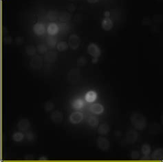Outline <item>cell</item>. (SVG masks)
Wrapping results in <instances>:
<instances>
[{"label": "cell", "mask_w": 163, "mask_h": 162, "mask_svg": "<svg viewBox=\"0 0 163 162\" xmlns=\"http://www.w3.org/2000/svg\"><path fill=\"white\" fill-rule=\"evenodd\" d=\"M151 159V157H149V155H144L143 157H141V160L143 161H149Z\"/></svg>", "instance_id": "36"}, {"label": "cell", "mask_w": 163, "mask_h": 162, "mask_svg": "<svg viewBox=\"0 0 163 162\" xmlns=\"http://www.w3.org/2000/svg\"><path fill=\"white\" fill-rule=\"evenodd\" d=\"M13 140L15 142H19L23 140V139L24 138V135L22 132H21V131L19 132H16L15 133H13L12 136Z\"/></svg>", "instance_id": "23"}, {"label": "cell", "mask_w": 163, "mask_h": 162, "mask_svg": "<svg viewBox=\"0 0 163 162\" xmlns=\"http://www.w3.org/2000/svg\"><path fill=\"white\" fill-rule=\"evenodd\" d=\"M59 13L57 11H53V10H50L49 12L48 13L47 17L48 19H49L50 21H54L59 18Z\"/></svg>", "instance_id": "19"}, {"label": "cell", "mask_w": 163, "mask_h": 162, "mask_svg": "<svg viewBox=\"0 0 163 162\" xmlns=\"http://www.w3.org/2000/svg\"><path fill=\"white\" fill-rule=\"evenodd\" d=\"M130 122L133 127L138 130H143L147 127V120L145 117L140 113H134L130 117Z\"/></svg>", "instance_id": "1"}, {"label": "cell", "mask_w": 163, "mask_h": 162, "mask_svg": "<svg viewBox=\"0 0 163 162\" xmlns=\"http://www.w3.org/2000/svg\"><path fill=\"white\" fill-rule=\"evenodd\" d=\"M75 9H76L75 6L73 4H70L68 5V6H67V10L70 11H71V12H74Z\"/></svg>", "instance_id": "35"}, {"label": "cell", "mask_w": 163, "mask_h": 162, "mask_svg": "<svg viewBox=\"0 0 163 162\" xmlns=\"http://www.w3.org/2000/svg\"><path fill=\"white\" fill-rule=\"evenodd\" d=\"M69 47V45L67 42H60L57 44V50H59V52H63L65 51V50H67V48Z\"/></svg>", "instance_id": "24"}, {"label": "cell", "mask_w": 163, "mask_h": 162, "mask_svg": "<svg viewBox=\"0 0 163 162\" xmlns=\"http://www.w3.org/2000/svg\"><path fill=\"white\" fill-rule=\"evenodd\" d=\"M141 151L144 155H149L151 153V146L148 144H143L141 147Z\"/></svg>", "instance_id": "26"}, {"label": "cell", "mask_w": 163, "mask_h": 162, "mask_svg": "<svg viewBox=\"0 0 163 162\" xmlns=\"http://www.w3.org/2000/svg\"><path fill=\"white\" fill-rule=\"evenodd\" d=\"M50 119L54 124H61L63 120V114L59 110H54L50 115Z\"/></svg>", "instance_id": "9"}, {"label": "cell", "mask_w": 163, "mask_h": 162, "mask_svg": "<svg viewBox=\"0 0 163 162\" xmlns=\"http://www.w3.org/2000/svg\"><path fill=\"white\" fill-rule=\"evenodd\" d=\"M140 157V153L137 150H133L131 153V159L133 160H137Z\"/></svg>", "instance_id": "31"}, {"label": "cell", "mask_w": 163, "mask_h": 162, "mask_svg": "<svg viewBox=\"0 0 163 162\" xmlns=\"http://www.w3.org/2000/svg\"><path fill=\"white\" fill-rule=\"evenodd\" d=\"M101 26L103 30L106 31H109L111 30L112 27L114 26L113 21H112V20L110 18V17H105L102 21Z\"/></svg>", "instance_id": "12"}, {"label": "cell", "mask_w": 163, "mask_h": 162, "mask_svg": "<svg viewBox=\"0 0 163 162\" xmlns=\"http://www.w3.org/2000/svg\"><path fill=\"white\" fill-rule=\"evenodd\" d=\"M30 127V124L28 120L27 119H22L19 120L17 123V128L19 131L21 132H27Z\"/></svg>", "instance_id": "6"}, {"label": "cell", "mask_w": 163, "mask_h": 162, "mask_svg": "<svg viewBox=\"0 0 163 162\" xmlns=\"http://www.w3.org/2000/svg\"><path fill=\"white\" fill-rule=\"evenodd\" d=\"M88 52L92 57L98 58L101 54V51H100L99 47L96 44H94V43H91V44L88 45Z\"/></svg>", "instance_id": "4"}, {"label": "cell", "mask_w": 163, "mask_h": 162, "mask_svg": "<svg viewBox=\"0 0 163 162\" xmlns=\"http://www.w3.org/2000/svg\"><path fill=\"white\" fill-rule=\"evenodd\" d=\"M46 42H47L48 46L50 48H54L56 46H57V39L54 37V35H50L47 37V40H46Z\"/></svg>", "instance_id": "21"}, {"label": "cell", "mask_w": 163, "mask_h": 162, "mask_svg": "<svg viewBox=\"0 0 163 162\" xmlns=\"http://www.w3.org/2000/svg\"><path fill=\"white\" fill-rule=\"evenodd\" d=\"M57 58V53L55 51L47 52L44 56V61L48 63H54Z\"/></svg>", "instance_id": "11"}, {"label": "cell", "mask_w": 163, "mask_h": 162, "mask_svg": "<svg viewBox=\"0 0 163 162\" xmlns=\"http://www.w3.org/2000/svg\"><path fill=\"white\" fill-rule=\"evenodd\" d=\"M80 77V73L77 68H73L69 71L67 74V79L71 83H76Z\"/></svg>", "instance_id": "7"}, {"label": "cell", "mask_w": 163, "mask_h": 162, "mask_svg": "<svg viewBox=\"0 0 163 162\" xmlns=\"http://www.w3.org/2000/svg\"><path fill=\"white\" fill-rule=\"evenodd\" d=\"M81 44V39L76 34H72L70 36L68 40V45L70 48L72 50H77Z\"/></svg>", "instance_id": "3"}, {"label": "cell", "mask_w": 163, "mask_h": 162, "mask_svg": "<svg viewBox=\"0 0 163 162\" xmlns=\"http://www.w3.org/2000/svg\"><path fill=\"white\" fill-rule=\"evenodd\" d=\"M90 110L95 115H100L104 112V107L100 103H95L90 107Z\"/></svg>", "instance_id": "15"}, {"label": "cell", "mask_w": 163, "mask_h": 162, "mask_svg": "<svg viewBox=\"0 0 163 162\" xmlns=\"http://www.w3.org/2000/svg\"><path fill=\"white\" fill-rule=\"evenodd\" d=\"M151 157L154 161H163V148H158L155 150Z\"/></svg>", "instance_id": "13"}, {"label": "cell", "mask_w": 163, "mask_h": 162, "mask_svg": "<svg viewBox=\"0 0 163 162\" xmlns=\"http://www.w3.org/2000/svg\"><path fill=\"white\" fill-rule=\"evenodd\" d=\"M98 58L93 57V59L92 60V64H97V62H98Z\"/></svg>", "instance_id": "39"}, {"label": "cell", "mask_w": 163, "mask_h": 162, "mask_svg": "<svg viewBox=\"0 0 163 162\" xmlns=\"http://www.w3.org/2000/svg\"><path fill=\"white\" fill-rule=\"evenodd\" d=\"M15 41L17 46H21V45H22L23 44H24V39L23 37L18 36V37H15Z\"/></svg>", "instance_id": "33"}, {"label": "cell", "mask_w": 163, "mask_h": 162, "mask_svg": "<svg viewBox=\"0 0 163 162\" xmlns=\"http://www.w3.org/2000/svg\"><path fill=\"white\" fill-rule=\"evenodd\" d=\"M138 139V133L134 130H128L126 133V141L127 144H133Z\"/></svg>", "instance_id": "10"}, {"label": "cell", "mask_w": 163, "mask_h": 162, "mask_svg": "<svg viewBox=\"0 0 163 162\" xmlns=\"http://www.w3.org/2000/svg\"><path fill=\"white\" fill-rule=\"evenodd\" d=\"M83 120V115L82 112L76 111L73 112L70 116V122L73 124H78Z\"/></svg>", "instance_id": "8"}, {"label": "cell", "mask_w": 163, "mask_h": 162, "mask_svg": "<svg viewBox=\"0 0 163 162\" xmlns=\"http://www.w3.org/2000/svg\"><path fill=\"white\" fill-rule=\"evenodd\" d=\"M34 159V157L32 155H27L25 157V159L26 160H32Z\"/></svg>", "instance_id": "37"}, {"label": "cell", "mask_w": 163, "mask_h": 162, "mask_svg": "<svg viewBox=\"0 0 163 162\" xmlns=\"http://www.w3.org/2000/svg\"><path fill=\"white\" fill-rule=\"evenodd\" d=\"M26 137L27 140H28V141H33V139L34 138V135L33 132H31V131H27L26 134Z\"/></svg>", "instance_id": "32"}, {"label": "cell", "mask_w": 163, "mask_h": 162, "mask_svg": "<svg viewBox=\"0 0 163 162\" xmlns=\"http://www.w3.org/2000/svg\"><path fill=\"white\" fill-rule=\"evenodd\" d=\"M70 1H74V0H70Z\"/></svg>", "instance_id": "44"}, {"label": "cell", "mask_w": 163, "mask_h": 162, "mask_svg": "<svg viewBox=\"0 0 163 162\" xmlns=\"http://www.w3.org/2000/svg\"><path fill=\"white\" fill-rule=\"evenodd\" d=\"M87 1H88V2L90 3V4H95V3L98 2L99 0H87Z\"/></svg>", "instance_id": "40"}, {"label": "cell", "mask_w": 163, "mask_h": 162, "mask_svg": "<svg viewBox=\"0 0 163 162\" xmlns=\"http://www.w3.org/2000/svg\"><path fill=\"white\" fill-rule=\"evenodd\" d=\"M72 106H73L74 108L77 109V110L81 109L83 106V101L80 99H75V100H74L73 103H72Z\"/></svg>", "instance_id": "27"}, {"label": "cell", "mask_w": 163, "mask_h": 162, "mask_svg": "<svg viewBox=\"0 0 163 162\" xmlns=\"http://www.w3.org/2000/svg\"><path fill=\"white\" fill-rule=\"evenodd\" d=\"M46 28L44 25L41 23H37L33 26V31L37 35H42L45 32Z\"/></svg>", "instance_id": "14"}, {"label": "cell", "mask_w": 163, "mask_h": 162, "mask_svg": "<svg viewBox=\"0 0 163 162\" xmlns=\"http://www.w3.org/2000/svg\"><path fill=\"white\" fill-rule=\"evenodd\" d=\"M87 59L85 57L81 56L79 57L77 59V66L79 67H83V66H85V64H87Z\"/></svg>", "instance_id": "29"}, {"label": "cell", "mask_w": 163, "mask_h": 162, "mask_svg": "<svg viewBox=\"0 0 163 162\" xmlns=\"http://www.w3.org/2000/svg\"><path fill=\"white\" fill-rule=\"evenodd\" d=\"M37 51L39 54H44L48 52V47L45 44H40L37 46Z\"/></svg>", "instance_id": "25"}, {"label": "cell", "mask_w": 163, "mask_h": 162, "mask_svg": "<svg viewBox=\"0 0 163 162\" xmlns=\"http://www.w3.org/2000/svg\"><path fill=\"white\" fill-rule=\"evenodd\" d=\"M59 32V27L54 23H51L48 27V33L50 35H55Z\"/></svg>", "instance_id": "17"}, {"label": "cell", "mask_w": 163, "mask_h": 162, "mask_svg": "<svg viewBox=\"0 0 163 162\" xmlns=\"http://www.w3.org/2000/svg\"><path fill=\"white\" fill-rule=\"evenodd\" d=\"M37 48L33 45H28L26 47V52L29 56H34L35 55L37 52Z\"/></svg>", "instance_id": "22"}, {"label": "cell", "mask_w": 163, "mask_h": 162, "mask_svg": "<svg viewBox=\"0 0 163 162\" xmlns=\"http://www.w3.org/2000/svg\"><path fill=\"white\" fill-rule=\"evenodd\" d=\"M71 18V15L68 12H66V11H63V12L59 14V20L61 21V22H66V21H68Z\"/></svg>", "instance_id": "20"}, {"label": "cell", "mask_w": 163, "mask_h": 162, "mask_svg": "<svg viewBox=\"0 0 163 162\" xmlns=\"http://www.w3.org/2000/svg\"><path fill=\"white\" fill-rule=\"evenodd\" d=\"M43 62H44V59L40 55H34L29 62V65L34 70H39L43 66Z\"/></svg>", "instance_id": "2"}, {"label": "cell", "mask_w": 163, "mask_h": 162, "mask_svg": "<svg viewBox=\"0 0 163 162\" xmlns=\"http://www.w3.org/2000/svg\"><path fill=\"white\" fill-rule=\"evenodd\" d=\"M88 123L90 126L96 127L98 125V120L95 117H90L88 118Z\"/></svg>", "instance_id": "28"}, {"label": "cell", "mask_w": 163, "mask_h": 162, "mask_svg": "<svg viewBox=\"0 0 163 162\" xmlns=\"http://www.w3.org/2000/svg\"><path fill=\"white\" fill-rule=\"evenodd\" d=\"M3 34L4 35V37H6V34H7V30L5 27H4L3 28Z\"/></svg>", "instance_id": "42"}, {"label": "cell", "mask_w": 163, "mask_h": 162, "mask_svg": "<svg viewBox=\"0 0 163 162\" xmlns=\"http://www.w3.org/2000/svg\"><path fill=\"white\" fill-rule=\"evenodd\" d=\"M110 126L107 124H100L98 128V133L100 135H106L110 132Z\"/></svg>", "instance_id": "16"}, {"label": "cell", "mask_w": 163, "mask_h": 162, "mask_svg": "<svg viewBox=\"0 0 163 162\" xmlns=\"http://www.w3.org/2000/svg\"><path fill=\"white\" fill-rule=\"evenodd\" d=\"M4 42L6 44H11L12 43V37L11 36H6L4 37Z\"/></svg>", "instance_id": "34"}, {"label": "cell", "mask_w": 163, "mask_h": 162, "mask_svg": "<svg viewBox=\"0 0 163 162\" xmlns=\"http://www.w3.org/2000/svg\"><path fill=\"white\" fill-rule=\"evenodd\" d=\"M104 15H105V17H110V13L109 12V11H105L104 13Z\"/></svg>", "instance_id": "41"}, {"label": "cell", "mask_w": 163, "mask_h": 162, "mask_svg": "<svg viewBox=\"0 0 163 162\" xmlns=\"http://www.w3.org/2000/svg\"><path fill=\"white\" fill-rule=\"evenodd\" d=\"M96 143L98 148L103 151H107L110 149V143L107 139L103 137H99L97 139Z\"/></svg>", "instance_id": "5"}, {"label": "cell", "mask_w": 163, "mask_h": 162, "mask_svg": "<svg viewBox=\"0 0 163 162\" xmlns=\"http://www.w3.org/2000/svg\"><path fill=\"white\" fill-rule=\"evenodd\" d=\"M161 121H162V124H163V114L162 115V117H161Z\"/></svg>", "instance_id": "43"}, {"label": "cell", "mask_w": 163, "mask_h": 162, "mask_svg": "<svg viewBox=\"0 0 163 162\" xmlns=\"http://www.w3.org/2000/svg\"><path fill=\"white\" fill-rule=\"evenodd\" d=\"M39 161H48V159L47 157H46V156H42V157H39Z\"/></svg>", "instance_id": "38"}, {"label": "cell", "mask_w": 163, "mask_h": 162, "mask_svg": "<svg viewBox=\"0 0 163 162\" xmlns=\"http://www.w3.org/2000/svg\"><path fill=\"white\" fill-rule=\"evenodd\" d=\"M97 98V94L94 91H89L85 95V99L88 102H93Z\"/></svg>", "instance_id": "18"}, {"label": "cell", "mask_w": 163, "mask_h": 162, "mask_svg": "<svg viewBox=\"0 0 163 162\" xmlns=\"http://www.w3.org/2000/svg\"><path fill=\"white\" fill-rule=\"evenodd\" d=\"M54 108V104L52 101H48L47 102H46L45 105H44V110H45L46 112H50Z\"/></svg>", "instance_id": "30"}]
</instances>
